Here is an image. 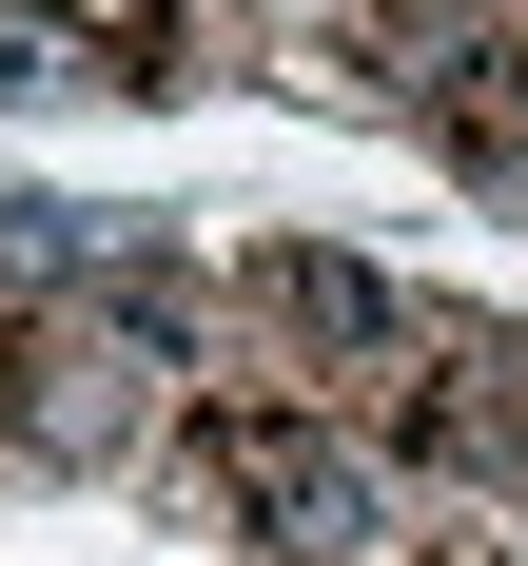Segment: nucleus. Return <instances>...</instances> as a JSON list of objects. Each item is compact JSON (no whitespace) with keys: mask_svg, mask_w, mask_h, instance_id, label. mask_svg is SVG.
<instances>
[{"mask_svg":"<svg viewBox=\"0 0 528 566\" xmlns=\"http://www.w3.org/2000/svg\"><path fill=\"white\" fill-rule=\"evenodd\" d=\"M275 313H293L313 352H372V333H392V274H352V254H275Z\"/></svg>","mask_w":528,"mask_h":566,"instance_id":"obj_2","label":"nucleus"},{"mask_svg":"<svg viewBox=\"0 0 528 566\" xmlns=\"http://www.w3.org/2000/svg\"><path fill=\"white\" fill-rule=\"evenodd\" d=\"M509 137H528V40H509Z\"/></svg>","mask_w":528,"mask_h":566,"instance_id":"obj_3","label":"nucleus"},{"mask_svg":"<svg viewBox=\"0 0 528 566\" xmlns=\"http://www.w3.org/2000/svg\"><path fill=\"white\" fill-rule=\"evenodd\" d=\"M216 489L275 527V547H313V566L372 547V469H352L333 430H293V410H216Z\"/></svg>","mask_w":528,"mask_h":566,"instance_id":"obj_1","label":"nucleus"}]
</instances>
